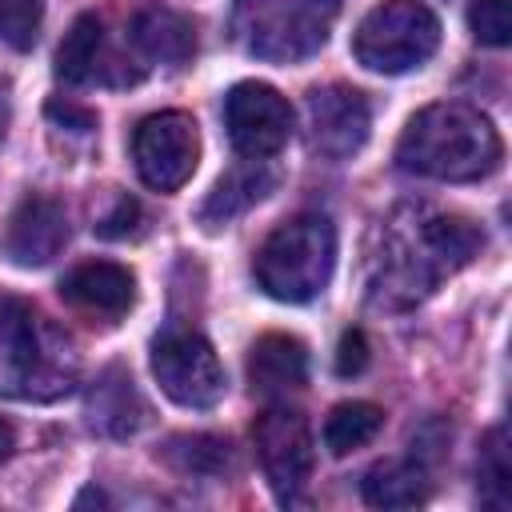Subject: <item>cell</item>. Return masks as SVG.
Instances as JSON below:
<instances>
[{
	"label": "cell",
	"instance_id": "27",
	"mask_svg": "<svg viewBox=\"0 0 512 512\" xmlns=\"http://www.w3.org/2000/svg\"><path fill=\"white\" fill-rule=\"evenodd\" d=\"M48 120L72 128V132H92L96 128V112L92 108H76L68 100H48Z\"/></svg>",
	"mask_w": 512,
	"mask_h": 512
},
{
	"label": "cell",
	"instance_id": "18",
	"mask_svg": "<svg viewBox=\"0 0 512 512\" xmlns=\"http://www.w3.org/2000/svg\"><path fill=\"white\" fill-rule=\"evenodd\" d=\"M364 504L372 508H416L428 500V472L412 460H380L360 480Z\"/></svg>",
	"mask_w": 512,
	"mask_h": 512
},
{
	"label": "cell",
	"instance_id": "22",
	"mask_svg": "<svg viewBox=\"0 0 512 512\" xmlns=\"http://www.w3.org/2000/svg\"><path fill=\"white\" fill-rule=\"evenodd\" d=\"M476 488H480V504L504 512L512 504V468H508V432L492 428L480 444V460H476Z\"/></svg>",
	"mask_w": 512,
	"mask_h": 512
},
{
	"label": "cell",
	"instance_id": "4",
	"mask_svg": "<svg viewBox=\"0 0 512 512\" xmlns=\"http://www.w3.org/2000/svg\"><path fill=\"white\" fill-rule=\"evenodd\" d=\"M336 268V228L324 212H300L268 232L256 248V284L284 304H304L324 292Z\"/></svg>",
	"mask_w": 512,
	"mask_h": 512
},
{
	"label": "cell",
	"instance_id": "19",
	"mask_svg": "<svg viewBox=\"0 0 512 512\" xmlns=\"http://www.w3.org/2000/svg\"><path fill=\"white\" fill-rule=\"evenodd\" d=\"M160 460L184 476H224L232 468V444L208 432H184L164 440Z\"/></svg>",
	"mask_w": 512,
	"mask_h": 512
},
{
	"label": "cell",
	"instance_id": "24",
	"mask_svg": "<svg viewBox=\"0 0 512 512\" xmlns=\"http://www.w3.org/2000/svg\"><path fill=\"white\" fill-rule=\"evenodd\" d=\"M468 28L480 44L488 48H504L512 40V16H508V0H472L468 4Z\"/></svg>",
	"mask_w": 512,
	"mask_h": 512
},
{
	"label": "cell",
	"instance_id": "28",
	"mask_svg": "<svg viewBox=\"0 0 512 512\" xmlns=\"http://www.w3.org/2000/svg\"><path fill=\"white\" fill-rule=\"evenodd\" d=\"M12 448H16V432H12L8 420H0V464L12 456Z\"/></svg>",
	"mask_w": 512,
	"mask_h": 512
},
{
	"label": "cell",
	"instance_id": "14",
	"mask_svg": "<svg viewBox=\"0 0 512 512\" xmlns=\"http://www.w3.org/2000/svg\"><path fill=\"white\" fill-rule=\"evenodd\" d=\"M308 380V348L288 332H264L248 352V384L260 396L296 392Z\"/></svg>",
	"mask_w": 512,
	"mask_h": 512
},
{
	"label": "cell",
	"instance_id": "5",
	"mask_svg": "<svg viewBox=\"0 0 512 512\" xmlns=\"http://www.w3.org/2000/svg\"><path fill=\"white\" fill-rule=\"evenodd\" d=\"M340 0H236L232 36L260 60L296 64L324 48Z\"/></svg>",
	"mask_w": 512,
	"mask_h": 512
},
{
	"label": "cell",
	"instance_id": "12",
	"mask_svg": "<svg viewBox=\"0 0 512 512\" xmlns=\"http://www.w3.org/2000/svg\"><path fill=\"white\" fill-rule=\"evenodd\" d=\"M68 244V216L48 196H24L0 236V252L20 268H44Z\"/></svg>",
	"mask_w": 512,
	"mask_h": 512
},
{
	"label": "cell",
	"instance_id": "9",
	"mask_svg": "<svg viewBox=\"0 0 512 512\" xmlns=\"http://www.w3.org/2000/svg\"><path fill=\"white\" fill-rule=\"evenodd\" d=\"M132 160L148 188L176 192L200 160V132L188 112H152L132 132Z\"/></svg>",
	"mask_w": 512,
	"mask_h": 512
},
{
	"label": "cell",
	"instance_id": "26",
	"mask_svg": "<svg viewBox=\"0 0 512 512\" xmlns=\"http://www.w3.org/2000/svg\"><path fill=\"white\" fill-rule=\"evenodd\" d=\"M368 336L360 328H348L336 344V376H360L368 368Z\"/></svg>",
	"mask_w": 512,
	"mask_h": 512
},
{
	"label": "cell",
	"instance_id": "25",
	"mask_svg": "<svg viewBox=\"0 0 512 512\" xmlns=\"http://www.w3.org/2000/svg\"><path fill=\"white\" fill-rule=\"evenodd\" d=\"M136 224H140V204L124 192V196H116V208L96 224V236H104V240H124V236L136 232Z\"/></svg>",
	"mask_w": 512,
	"mask_h": 512
},
{
	"label": "cell",
	"instance_id": "3",
	"mask_svg": "<svg viewBox=\"0 0 512 512\" xmlns=\"http://www.w3.org/2000/svg\"><path fill=\"white\" fill-rule=\"evenodd\" d=\"M76 380L72 344L20 296H0V392L56 400Z\"/></svg>",
	"mask_w": 512,
	"mask_h": 512
},
{
	"label": "cell",
	"instance_id": "23",
	"mask_svg": "<svg viewBox=\"0 0 512 512\" xmlns=\"http://www.w3.org/2000/svg\"><path fill=\"white\" fill-rule=\"evenodd\" d=\"M44 0H0V40L16 52H28L40 36Z\"/></svg>",
	"mask_w": 512,
	"mask_h": 512
},
{
	"label": "cell",
	"instance_id": "16",
	"mask_svg": "<svg viewBox=\"0 0 512 512\" xmlns=\"http://www.w3.org/2000/svg\"><path fill=\"white\" fill-rule=\"evenodd\" d=\"M276 184H280V172L268 168L264 160H248V164L224 172L216 180V188L208 192V200L200 204V224L204 228H220V224L236 220L240 212H248L252 204H260Z\"/></svg>",
	"mask_w": 512,
	"mask_h": 512
},
{
	"label": "cell",
	"instance_id": "10",
	"mask_svg": "<svg viewBox=\"0 0 512 512\" xmlns=\"http://www.w3.org/2000/svg\"><path fill=\"white\" fill-rule=\"evenodd\" d=\"M224 128L240 156L264 160L280 152L292 136V104L260 80H240L224 96Z\"/></svg>",
	"mask_w": 512,
	"mask_h": 512
},
{
	"label": "cell",
	"instance_id": "21",
	"mask_svg": "<svg viewBox=\"0 0 512 512\" xmlns=\"http://www.w3.org/2000/svg\"><path fill=\"white\" fill-rule=\"evenodd\" d=\"M380 428H384V412L376 404H368V400H344L324 420V448L332 456H348V452L364 448L368 440H376Z\"/></svg>",
	"mask_w": 512,
	"mask_h": 512
},
{
	"label": "cell",
	"instance_id": "8",
	"mask_svg": "<svg viewBox=\"0 0 512 512\" xmlns=\"http://www.w3.org/2000/svg\"><path fill=\"white\" fill-rule=\"evenodd\" d=\"M252 444H256V460L264 468L268 488L276 492L280 504L300 500L308 476H312V432L300 408L288 404H272L256 416L252 424Z\"/></svg>",
	"mask_w": 512,
	"mask_h": 512
},
{
	"label": "cell",
	"instance_id": "7",
	"mask_svg": "<svg viewBox=\"0 0 512 512\" xmlns=\"http://www.w3.org/2000/svg\"><path fill=\"white\" fill-rule=\"evenodd\" d=\"M152 376L160 392L184 408H212L224 396V364L192 328H168L152 340Z\"/></svg>",
	"mask_w": 512,
	"mask_h": 512
},
{
	"label": "cell",
	"instance_id": "20",
	"mask_svg": "<svg viewBox=\"0 0 512 512\" xmlns=\"http://www.w3.org/2000/svg\"><path fill=\"white\" fill-rule=\"evenodd\" d=\"M104 44V24L96 12H80L72 20V28L64 32L60 48H56V80L64 84H84L96 72V56Z\"/></svg>",
	"mask_w": 512,
	"mask_h": 512
},
{
	"label": "cell",
	"instance_id": "30",
	"mask_svg": "<svg viewBox=\"0 0 512 512\" xmlns=\"http://www.w3.org/2000/svg\"><path fill=\"white\" fill-rule=\"evenodd\" d=\"M8 116H12V108H8V96L0 88V144H4V132H8Z\"/></svg>",
	"mask_w": 512,
	"mask_h": 512
},
{
	"label": "cell",
	"instance_id": "13",
	"mask_svg": "<svg viewBox=\"0 0 512 512\" xmlns=\"http://www.w3.org/2000/svg\"><path fill=\"white\" fill-rule=\"evenodd\" d=\"M60 296L88 316H124L136 300V276L112 260H88L60 280Z\"/></svg>",
	"mask_w": 512,
	"mask_h": 512
},
{
	"label": "cell",
	"instance_id": "29",
	"mask_svg": "<svg viewBox=\"0 0 512 512\" xmlns=\"http://www.w3.org/2000/svg\"><path fill=\"white\" fill-rule=\"evenodd\" d=\"M84 504H108V500H104V492L88 488V492H80V496H76V508H84Z\"/></svg>",
	"mask_w": 512,
	"mask_h": 512
},
{
	"label": "cell",
	"instance_id": "15",
	"mask_svg": "<svg viewBox=\"0 0 512 512\" xmlns=\"http://www.w3.org/2000/svg\"><path fill=\"white\" fill-rule=\"evenodd\" d=\"M128 40L160 64H184L196 52V24L176 8L148 4L128 20Z\"/></svg>",
	"mask_w": 512,
	"mask_h": 512
},
{
	"label": "cell",
	"instance_id": "11",
	"mask_svg": "<svg viewBox=\"0 0 512 512\" xmlns=\"http://www.w3.org/2000/svg\"><path fill=\"white\" fill-rule=\"evenodd\" d=\"M372 128V108L364 92L348 84H324L308 92V144L328 160H348L364 148Z\"/></svg>",
	"mask_w": 512,
	"mask_h": 512
},
{
	"label": "cell",
	"instance_id": "1",
	"mask_svg": "<svg viewBox=\"0 0 512 512\" xmlns=\"http://www.w3.org/2000/svg\"><path fill=\"white\" fill-rule=\"evenodd\" d=\"M376 240L380 248L368 260V296L384 308H408L424 300L444 276L460 272L484 248V232L468 216L428 208L392 212Z\"/></svg>",
	"mask_w": 512,
	"mask_h": 512
},
{
	"label": "cell",
	"instance_id": "17",
	"mask_svg": "<svg viewBox=\"0 0 512 512\" xmlns=\"http://www.w3.org/2000/svg\"><path fill=\"white\" fill-rule=\"evenodd\" d=\"M88 420L104 436H132L144 424V404L124 368H104L88 392Z\"/></svg>",
	"mask_w": 512,
	"mask_h": 512
},
{
	"label": "cell",
	"instance_id": "6",
	"mask_svg": "<svg viewBox=\"0 0 512 512\" xmlns=\"http://www.w3.org/2000/svg\"><path fill=\"white\" fill-rule=\"evenodd\" d=\"M440 44V20L420 0H380L352 36V56L368 72L400 76L420 68Z\"/></svg>",
	"mask_w": 512,
	"mask_h": 512
},
{
	"label": "cell",
	"instance_id": "2",
	"mask_svg": "<svg viewBox=\"0 0 512 512\" xmlns=\"http://www.w3.org/2000/svg\"><path fill=\"white\" fill-rule=\"evenodd\" d=\"M504 144L492 120L468 104H428L420 108L396 144V164L428 180H480L500 168Z\"/></svg>",
	"mask_w": 512,
	"mask_h": 512
}]
</instances>
